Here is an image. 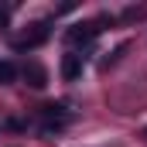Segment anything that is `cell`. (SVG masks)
<instances>
[{
    "label": "cell",
    "instance_id": "1",
    "mask_svg": "<svg viewBox=\"0 0 147 147\" xmlns=\"http://www.w3.org/2000/svg\"><path fill=\"white\" fill-rule=\"evenodd\" d=\"M41 120H45V127H41V134H58L69 120H72V110L65 106V103H48V106H41Z\"/></svg>",
    "mask_w": 147,
    "mask_h": 147
},
{
    "label": "cell",
    "instance_id": "2",
    "mask_svg": "<svg viewBox=\"0 0 147 147\" xmlns=\"http://www.w3.org/2000/svg\"><path fill=\"white\" fill-rule=\"evenodd\" d=\"M51 38V21H38V24H31L24 34L14 41V48L17 51H34V48H41L45 41Z\"/></svg>",
    "mask_w": 147,
    "mask_h": 147
},
{
    "label": "cell",
    "instance_id": "3",
    "mask_svg": "<svg viewBox=\"0 0 147 147\" xmlns=\"http://www.w3.org/2000/svg\"><path fill=\"white\" fill-rule=\"evenodd\" d=\"M96 34H99V21H82V24H72L65 31L69 45H86V41H92Z\"/></svg>",
    "mask_w": 147,
    "mask_h": 147
},
{
    "label": "cell",
    "instance_id": "4",
    "mask_svg": "<svg viewBox=\"0 0 147 147\" xmlns=\"http://www.w3.org/2000/svg\"><path fill=\"white\" fill-rule=\"evenodd\" d=\"M79 75H82V55L69 51V55L62 58V79H65V82H75Z\"/></svg>",
    "mask_w": 147,
    "mask_h": 147
},
{
    "label": "cell",
    "instance_id": "5",
    "mask_svg": "<svg viewBox=\"0 0 147 147\" xmlns=\"http://www.w3.org/2000/svg\"><path fill=\"white\" fill-rule=\"evenodd\" d=\"M24 79H28L31 89H45V86H48V72H45L38 62H28V65H24Z\"/></svg>",
    "mask_w": 147,
    "mask_h": 147
},
{
    "label": "cell",
    "instance_id": "6",
    "mask_svg": "<svg viewBox=\"0 0 147 147\" xmlns=\"http://www.w3.org/2000/svg\"><path fill=\"white\" fill-rule=\"evenodd\" d=\"M14 79H17V65L14 62H0V86H7Z\"/></svg>",
    "mask_w": 147,
    "mask_h": 147
},
{
    "label": "cell",
    "instance_id": "7",
    "mask_svg": "<svg viewBox=\"0 0 147 147\" xmlns=\"http://www.w3.org/2000/svg\"><path fill=\"white\" fill-rule=\"evenodd\" d=\"M123 51H127V45H116V48H113V51L106 55V58H103V62H99V65H103V69H110V65L116 62V58H120V55H123Z\"/></svg>",
    "mask_w": 147,
    "mask_h": 147
},
{
    "label": "cell",
    "instance_id": "8",
    "mask_svg": "<svg viewBox=\"0 0 147 147\" xmlns=\"http://www.w3.org/2000/svg\"><path fill=\"white\" fill-rule=\"evenodd\" d=\"M144 137H147V127H144Z\"/></svg>",
    "mask_w": 147,
    "mask_h": 147
}]
</instances>
